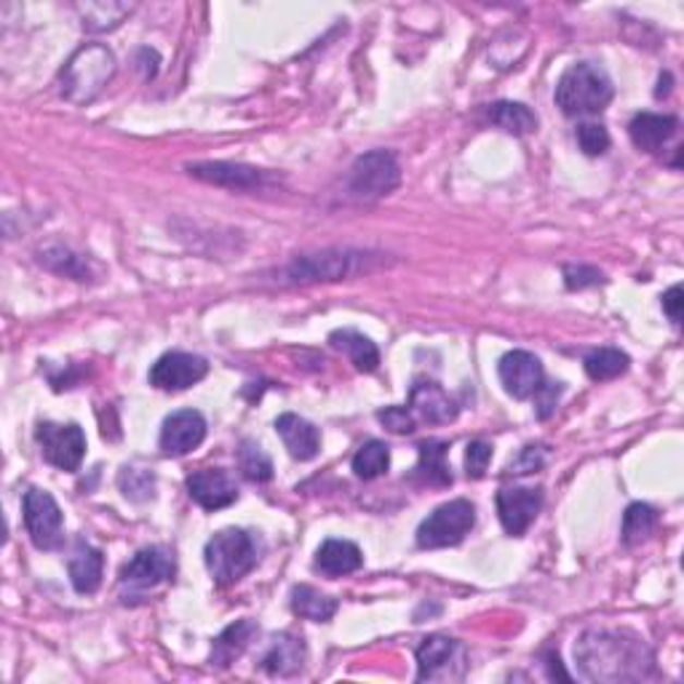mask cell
<instances>
[{
	"mask_svg": "<svg viewBox=\"0 0 684 684\" xmlns=\"http://www.w3.org/2000/svg\"><path fill=\"white\" fill-rule=\"evenodd\" d=\"M575 660L588 682H639L656 671L650 647L626 628L586 631L575 645Z\"/></svg>",
	"mask_w": 684,
	"mask_h": 684,
	"instance_id": "6da1fadb",
	"label": "cell"
},
{
	"mask_svg": "<svg viewBox=\"0 0 684 684\" xmlns=\"http://www.w3.org/2000/svg\"><path fill=\"white\" fill-rule=\"evenodd\" d=\"M615 97L610 75L591 62H575L564 70L557 86V105L564 115H597Z\"/></svg>",
	"mask_w": 684,
	"mask_h": 684,
	"instance_id": "7a4b0ae2",
	"label": "cell"
},
{
	"mask_svg": "<svg viewBox=\"0 0 684 684\" xmlns=\"http://www.w3.org/2000/svg\"><path fill=\"white\" fill-rule=\"evenodd\" d=\"M204 559L217 586H233L257 567L259 546L246 529L228 527L206 542Z\"/></svg>",
	"mask_w": 684,
	"mask_h": 684,
	"instance_id": "3957f363",
	"label": "cell"
},
{
	"mask_svg": "<svg viewBox=\"0 0 684 684\" xmlns=\"http://www.w3.org/2000/svg\"><path fill=\"white\" fill-rule=\"evenodd\" d=\"M115 75V57L108 46L86 44L62 70V94L75 105H88Z\"/></svg>",
	"mask_w": 684,
	"mask_h": 684,
	"instance_id": "277c9868",
	"label": "cell"
},
{
	"mask_svg": "<svg viewBox=\"0 0 684 684\" xmlns=\"http://www.w3.org/2000/svg\"><path fill=\"white\" fill-rule=\"evenodd\" d=\"M476 524V509L468 500H450V503L439 505L426 522L417 527V546L433 551V548H450L460 546L465 535L474 529Z\"/></svg>",
	"mask_w": 684,
	"mask_h": 684,
	"instance_id": "5b68a950",
	"label": "cell"
},
{
	"mask_svg": "<svg viewBox=\"0 0 684 684\" xmlns=\"http://www.w3.org/2000/svg\"><path fill=\"white\" fill-rule=\"evenodd\" d=\"M401 185V167L396 156L388 150H371L356 158L347 176V191L362 200H375L391 196Z\"/></svg>",
	"mask_w": 684,
	"mask_h": 684,
	"instance_id": "8992f818",
	"label": "cell"
},
{
	"mask_svg": "<svg viewBox=\"0 0 684 684\" xmlns=\"http://www.w3.org/2000/svg\"><path fill=\"white\" fill-rule=\"evenodd\" d=\"M25 527L29 540L38 551H59L64 546V518L62 509L46 489H27L25 503Z\"/></svg>",
	"mask_w": 684,
	"mask_h": 684,
	"instance_id": "52a82bcc",
	"label": "cell"
},
{
	"mask_svg": "<svg viewBox=\"0 0 684 684\" xmlns=\"http://www.w3.org/2000/svg\"><path fill=\"white\" fill-rule=\"evenodd\" d=\"M371 259L362 252L347 249H327L318 255H303L292 259L286 268V279L294 284H314V281H340L345 276L358 273L364 262Z\"/></svg>",
	"mask_w": 684,
	"mask_h": 684,
	"instance_id": "ba28073f",
	"label": "cell"
},
{
	"mask_svg": "<svg viewBox=\"0 0 684 684\" xmlns=\"http://www.w3.org/2000/svg\"><path fill=\"white\" fill-rule=\"evenodd\" d=\"M465 647L450 636H428L417 647V680L455 682L465 676Z\"/></svg>",
	"mask_w": 684,
	"mask_h": 684,
	"instance_id": "9c48e42d",
	"label": "cell"
},
{
	"mask_svg": "<svg viewBox=\"0 0 684 684\" xmlns=\"http://www.w3.org/2000/svg\"><path fill=\"white\" fill-rule=\"evenodd\" d=\"M35 439L40 444V455L49 465H54L59 471H68V474H75L84 463L86 455V436L81 426L75 423H40L38 430H35Z\"/></svg>",
	"mask_w": 684,
	"mask_h": 684,
	"instance_id": "30bf717a",
	"label": "cell"
},
{
	"mask_svg": "<svg viewBox=\"0 0 684 684\" xmlns=\"http://www.w3.org/2000/svg\"><path fill=\"white\" fill-rule=\"evenodd\" d=\"M209 375V364L206 358L196 356V353H167L158 358L150 369V386L158 391H187L196 382Z\"/></svg>",
	"mask_w": 684,
	"mask_h": 684,
	"instance_id": "8fae6325",
	"label": "cell"
},
{
	"mask_svg": "<svg viewBox=\"0 0 684 684\" xmlns=\"http://www.w3.org/2000/svg\"><path fill=\"white\" fill-rule=\"evenodd\" d=\"M187 171H191V174L200 182H209V185L228 187V191H239V193L262 191V187L270 185L268 171L246 167V163L206 161V163H193V167H187Z\"/></svg>",
	"mask_w": 684,
	"mask_h": 684,
	"instance_id": "7c38bea8",
	"label": "cell"
},
{
	"mask_svg": "<svg viewBox=\"0 0 684 684\" xmlns=\"http://www.w3.org/2000/svg\"><path fill=\"white\" fill-rule=\"evenodd\" d=\"M176 564L171 551L161 546L143 548L126 567L121 570V586L134 588V591H147V588H156L161 583H167L174 577Z\"/></svg>",
	"mask_w": 684,
	"mask_h": 684,
	"instance_id": "4fadbf2b",
	"label": "cell"
},
{
	"mask_svg": "<svg viewBox=\"0 0 684 684\" xmlns=\"http://www.w3.org/2000/svg\"><path fill=\"white\" fill-rule=\"evenodd\" d=\"M498 375L505 393L518 401L533 399L538 393V388L546 382V371H542L540 358L533 356L529 351L505 353L498 364Z\"/></svg>",
	"mask_w": 684,
	"mask_h": 684,
	"instance_id": "5bb4252c",
	"label": "cell"
},
{
	"mask_svg": "<svg viewBox=\"0 0 684 684\" xmlns=\"http://www.w3.org/2000/svg\"><path fill=\"white\" fill-rule=\"evenodd\" d=\"M542 509V492L529 487H511L498 492V516L511 538H522Z\"/></svg>",
	"mask_w": 684,
	"mask_h": 684,
	"instance_id": "9a60e30c",
	"label": "cell"
},
{
	"mask_svg": "<svg viewBox=\"0 0 684 684\" xmlns=\"http://www.w3.org/2000/svg\"><path fill=\"white\" fill-rule=\"evenodd\" d=\"M187 494L206 511H220L239 500V485L222 468H204L187 476Z\"/></svg>",
	"mask_w": 684,
	"mask_h": 684,
	"instance_id": "2e32d148",
	"label": "cell"
},
{
	"mask_svg": "<svg viewBox=\"0 0 684 684\" xmlns=\"http://www.w3.org/2000/svg\"><path fill=\"white\" fill-rule=\"evenodd\" d=\"M206 439V420L196 410H180L163 420L161 450L169 457H182Z\"/></svg>",
	"mask_w": 684,
	"mask_h": 684,
	"instance_id": "e0dca14e",
	"label": "cell"
},
{
	"mask_svg": "<svg viewBox=\"0 0 684 684\" xmlns=\"http://www.w3.org/2000/svg\"><path fill=\"white\" fill-rule=\"evenodd\" d=\"M410 412L415 415L417 423H428V426H447V423L457 420V404L447 396L441 386L430 380H417L410 396Z\"/></svg>",
	"mask_w": 684,
	"mask_h": 684,
	"instance_id": "ac0fdd59",
	"label": "cell"
},
{
	"mask_svg": "<svg viewBox=\"0 0 684 684\" xmlns=\"http://www.w3.org/2000/svg\"><path fill=\"white\" fill-rule=\"evenodd\" d=\"M305 660H308V647H305L303 636L286 631V634L276 636L259 669L268 676H294L303 671Z\"/></svg>",
	"mask_w": 684,
	"mask_h": 684,
	"instance_id": "d6986e66",
	"label": "cell"
},
{
	"mask_svg": "<svg viewBox=\"0 0 684 684\" xmlns=\"http://www.w3.org/2000/svg\"><path fill=\"white\" fill-rule=\"evenodd\" d=\"M276 430H279L289 455L300 460V463H308V460H314L318 455V450H321V433H318V428L314 423L305 420V417L286 412V415H281L279 420H276Z\"/></svg>",
	"mask_w": 684,
	"mask_h": 684,
	"instance_id": "ffe728a7",
	"label": "cell"
},
{
	"mask_svg": "<svg viewBox=\"0 0 684 684\" xmlns=\"http://www.w3.org/2000/svg\"><path fill=\"white\" fill-rule=\"evenodd\" d=\"M680 129V121L674 115H658V113H639L628 123L631 143L645 152H660L671 137Z\"/></svg>",
	"mask_w": 684,
	"mask_h": 684,
	"instance_id": "44dd1931",
	"label": "cell"
},
{
	"mask_svg": "<svg viewBox=\"0 0 684 684\" xmlns=\"http://www.w3.org/2000/svg\"><path fill=\"white\" fill-rule=\"evenodd\" d=\"M70 583L78 594H97L102 586V572H105V557L102 551L91 548L88 542L78 540L73 557L68 562Z\"/></svg>",
	"mask_w": 684,
	"mask_h": 684,
	"instance_id": "7402d4cb",
	"label": "cell"
},
{
	"mask_svg": "<svg viewBox=\"0 0 684 684\" xmlns=\"http://www.w3.org/2000/svg\"><path fill=\"white\" fill-rule=\"evenodd\" d=\"M417 450H420V463L412 471V481L426 487H450L452 471L450 463H447V450H450V444H447V441L428 439L423 441Z\"/></svg>",
	"mask_w": 684,
	"mask_h": 684,
	"instance_id": "603a6c76",
	"label": "cell"
},
{
	"mask_svg": "<svg viewBox=\"0 0 684 684\" xmlns=\"http://www.w3.org/2000/svg\"><path fill=\"white\" fill-rule=\"evenodd\" d=\"M259 634L257 623L249 621V618H244V621H235L233 626H228L225 631H222L220 636L215 639V645H211V665H217V669H228L233 660H239L241 656L246 652V647L252 645V639Z\"/></svg>",
	"mask_w": 684,
	"mask_h": 684,
	"instance_id": "cb8c5ba5",
	"label": "cell"
},
{
	"mask_svg": "<svg viewBox=\"0 0 684 684\" xmlns=\"http://www.w3.org/2000/svg\"><path fill=\"white\" fill-rule=\"evenodd\" d=\"M362 564V548L351 540H327L316 553V570H321L327 577L351 575Z\"/></svg>",
	"mask_w": 684,
	"mask_h": 684,
	"instance_id": "d4e9b609",
	"label": "cell"
},
{
	"mask_svg": "<svg viewBox=\"0 0 684 684\" xmlns=\"http://www.w3.org/2000/svg\"><path fill=\"white\" fill-rule=\"evenodd\" d=\"M329 345L334 351L345 353L358 371H375L380 367V351H377V345L367 334L356 332V329H338V332L329 334Z\"/></svg>",
	"mask_w": 684,
	"mask_h": 684,
	"instance_id": "484cf974",
	"label": "cell"
},
{
	"mask_svg": "<svg viewBox=\"0 0 684 684\" xmlns=\"http://www.w3.org/2000/svg\"><path fill=\"white\" fill-rule=\"evenodd\" d=\"M292 610L294 615L305 618V621L329 623L338 615V599L327 597L314 586H297L292 591Z\"/></svg>",
	"mask_w": 684,
	"mask_h": 684,
	"instance_id": "4316f807",
	"label": "cell"
},
{
	"mask_svg": "<svg viewBox=\"0 0 684 684\" xmlns=\"http://www.w3.org/2000/svg\"><path fill=\"white\" fill-rule=\"evenodd\" d=\"M489 121L503 132L513 134V137H527L538 129V115L522 102H494L489 108Z\"/></svg>",
	"mask_w": 684,
	"mask_h": 684,
	"instance_id": "83f0119b",
	"label": "cell"
},
{
	"mask_svg": "<svg viewBox=\"0 0 684 684\" xmlns=\"http://www.w3.org/2000/svg\"><path fill=\"white\" fill-rule=\"evenodd\" d=\"M628 364H631V358L623 351H618V347H599V351L588 353L583 367H586V375L591 377V380L604 382V380H615V377L626 375Z\"/></svg>",
	"mask_w": 684,
	"mask_h": 684,
	"instance_id": "f1b7e54d",
	"label": "cell"
},
{
	"mask_svg": "<svg viewBox=\"0 0 684 684\" xmlns=\"http://www.w3.org/2000/svg\"><path fill=\"white\" fill-rule=\"evenodd\" d=\"M658 511L647 503H631L623 513V542L626 546H639L656 533Z\"/></svg>",
	"mask_w": 684,
	"mask_h": 684,
	"instance_id": "f546056e",
	"label": "cell"
},
{
	"mask_svg": "<svg viewBox=\"0 0 684 684\" xmlns=\"http://www.w3.org/2000/svg\"><path fill=\"white\" fill-rule=\"evenodd\" d=\"M391 468V450L382 441H367L362 450L353 455V474L364 481L380 479Z\"/></svg>",
	"mask_w": 684,
	"mask_h": 684,
	"instance_id": "4dcf8cb0",
	"label": "cell"
},
{
	"mask_svg": "<svg viewBox=\"0 0 684 684\" xmlns=\"http://www.w3.org/2000/svg\"><path fill=\"white\" fill-rule=\"evenodd\" d=\"M239 468L244 474V479L252 481V485H265V481L273 479V460L252 439L241 441Z\"/></svg>",
	"mask_w": 684,
	"mask_h": 684,
	"instance_id": "1f68e13d",
	"label": "cell"
},
{
	"mask_svg": "<svg viewBox=\"0 0 684 684\" xmlns=\"http://www.w3.org/2000/svg\"><path fill=\"white\" fill-rule=\"evenodd\" d=\"M118 487H121L123 498H129L132 503H147V500L156 498V476H152V471L137 468V465L121 468Z\"/></svg>",
	"mask_w": 684,
	"mask_h": 684,
	"instance_id": "d6a6232c",
	"label": "cell"
},
{
	"mask_svg": "<svg viewBox=\"0 0 684 684\" xmlns=\"http://www.w3.org/2000/svg\"><path fill=\"white\" fill-rule=\"evenodd\" d=\"M84 14V29L88 33H105V29H115L126 14H132V5L126 3H88L81 5Z\"/></svg>",
	"mask_w": 684,
	"mask_h": 684,
	"instance_id": "836d02e7",
	"label": "cell"
},
{
	"mask_svg": "<svg viewBox=\"0 0 684 684\" xmlns=\"http://www.w3.org/2000/svg\"><path fill=\"white\" fill-rule=\"evenodd\" d=\"M40 265H46L54 273L70 276L75 281H86L88 276V265L81 257H75L70 249H62V246H51V249L40 252Z\"/></svg>",
	"mask_w": 684,
	"mask_h": 684,
	"instance_id": "e575fe53",
	"label": "cell"
},
{
	"mask_svg": "<svg viewBox=\"0 0 684 684\" xmlns=\"http://www.w3.org/2000/svg\"><path fill=\"white\" fill-rule=\"evenodd\" d=\"M577 145L586 156H604L607 147H610V132H607L601 123H581L575 132Z\"/></svg>",
	"mask_w": 684,
	"mask_h": 684,
	"instance_id": "d590c367",
	"label": "cell"
},
{
	"mask_svg": "<svg viewBox=\"0 0 684 684\" xmlns=\"http://www.w3.org/2000/svg\"><path fill=\"white\" fill-rule=\"evenodd\" d=\"M489 463H492V444L471 441L465 447V474H468V479H485Z\"/></svg>",
	"mask_w": 684,
	"mask_h": 684,
	"instance_id": "8d00e7d4",
	"label": "cell"
},
{
	"mask_svg": "<svg viewBox=\"0 0 684 684\" xmlns=\"http://www.w3.org/2000/svg\"><path fill=\"white\" fill-rule=\"evenodd\" d=\"M377 420L391 430V433H399V436L415 433L417 430V420L410 412V406H388V410H382L380 415H377Z\"/></svg>",
	"mask_w": 684,
	"mask_h": 684,
	"instance_id": "74e56055",
	"label": "cell"
},
{
	"mask_svg": "<svg viewBox=\"0 0 684 684\" xmlns=\"http://www.w3.org/2000/svg\"><path fill=\"white\" fill-rule=\"evenodd\" d=\"M542 465H546V450H542V447H538V444H529L511 460L509 474H513V476L538 474Z\"/></svg>",
	"mask_w": 684,
	"mask_h": 684,
	"instance_id": "f35d334b",
	"label": "cell"
},
{
	"mask_svg": "<svg viewBox=\"0 0 684 684\" xmlns=\"http://www.w3.org/2000/svg\"><path fill=\"white\" fill-rule=\"evenodd\" d=\"M564 284L575 292V289L604 284V276H601L597 268H591V265H567V268H564Z\"/></svg>",
	"mask_w": 684,
	"mask_h": 684,
	"instance_id": "ab89813d",
	"label": "cell"
},
{
	"mask_svg": "<svg viewBox=\"0 0 684 684\" xmlns=\"http://www.w3.org/2000/svg\"><path fill=\"white\" fill-rule=\"evenodd\" d=\"M559 396H562V382H542V386L538 388V393H535V415L540 417V420H548V417L557 412V404H559Z\"/></svg>",
	"mask_w": 684,
	"mask_h": 684,
	"instance_id": "60d3db41",
	"label": "cell"
},
{
	"mask_svg": "<svg viewBox=\"0 0 684 684\" xmlns=\"http://www.w3.org/2000/svg\"><path fill=\"white\" fill-rule=\"evenodd\" d=\"M663 310L674 323L682 321V286L680 284L671 286L669 292L663 294Z\"/></svg>",
	"mask_w": 684,
	"mask_h": 684,
	"instance_id": "b9f144b4",
	"label": "cell"
},
{
	"mask_svg": "<svg viewBox=\"0 0 684 684\" xmlns=\"http://www.w3.org/2000/svg\"><path fill=\"white\" fill-rule=\"evenodd\" d=\"M548 676H551V680H570V674L567 671L562 669V660H559V656H548Z\"/></svg>",
	"mask_w": 684,
	"mask_h": 684,
	"instance_id": "7bdbcfd3",
	"label": "cell"
}]
</instances>
